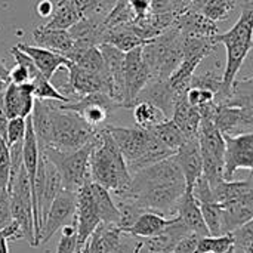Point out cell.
<instances>
[{"instance_id": "1", "label": "cell", "mask_w": 253, "mask_h": 253, "mask_svg": "<svg viewBox=\"0 0 253 253\" xmlns=\"http://www.w3.org/2000/svg\"><path fill=\"white\" fill-rule=\"evenodd\" d=\"M185 190V181L173 154L132 173L127 188L116 196L132 200L145 212L175 216Z\"/></svg>"}, {"instance_id": "2", "label": "cell", "mask_w": 253, "mask_h": 253, "mask_svg": "<svg viewBox=\"0 0 253 253\" xmlns=\"http://www.w3.org/2000/svg\"><path fill=\"white\" fill-rule=\"evenodd\" d=\"M89 175L90 181L114 194L125 191L130 182L126 162L105 126L98 129L93 136L89 154Z\"/></svg>"}, {"instance_id": "3", "label": "cell", "mask_w": 253, "mask_h": 253, "mask_svg": "<svg viewBox=\"0 0 253 253\" xmlns=\"http://www.w3.org/2000/svg\"><path fill=\"white\" fill-rule=\"evenodd\" d=\"M117 148L120 150L129 173H135L147 166H151L175 153L163 147L150 132L138 126H105Z\"/></svg>"}, {"instance_id": "4", "label": "cell", "mask_w": 253, "mask_h": 253, "mask_svg": "<svg viewBox=\"0 0 253 253\" xmlns=\"http://www.w3.org/2000/svg\"><path fill=\"white\" fill-rule=\"evenodd\" d=\"M216 42L222 43L227 49V62L222 70V90L227 98L233 82L237 79V74L252 50L253 46V3L246 0L242 9V15L237 22L228 31L218 34ZM224 98V99H225Z\"/></svg>"}, {"instance_id": "5", "label": "cell", "mask_w": 253, "mask_h": 253, "mask_svg": "<svg viewBox=\"0 0 253 253\" xmlns=\"http://www.w3.org/2000/svg\"><path fill=\"white\" fill-rule=\"evenodd\" d=\"M55 102L50 101V138L47 147L59 151H74L90 142L98 129L89 126L76 113L59 108Z\"/></svg>"}, {"instance_id": "6", "label": "cell", "mask_w": 253, "mask_h": 253, "mask_svg": "<svg viewBox=\"0 0 253 253\" xmlns=\"http://www.w3.org/2000/svg\"><path fill=\"white\" fill-rule=\"evenodd\" d=\"M142 58L151 79H168L182 61V34L172 25L142 46Z\"/></svg>"}, {"instance_id": "7", "label": "cell", "mask_w": 253, "mask_h": 253, "mask_svg": "<svg viewBox=\"0 0 253 253\" xmlns=\"http://www.w3.org/2000/svg\"><path fill=\"white\" fill-rule=\"evenodd\" d=\"M92 141L74 151H59L50 147L40 148L44 159L58 170L64 190L76 193L80 187L90 181L89 154L92 150Z\"/></svg>"}, {"instance_id": "8", "label": "cell", "mask_w": 253, "mask_h": 253, "mask_svg": "<svg viewBox=\"0 0 253 253\" xmlns=\"http://www.w3.org/2000/svg\"><path fill=\"white\" fill-rule=\"evenodd\" d=\"M10 216L12 221L19 227L24 239L28 240L30 246L34 248V222H33V200L27 172L24 165L10 185Z\"/></svg>"}, {"instance_id": "9", "label": "cell", "mask_w": 253, "mask_h": 253, "mask_svg": "<svg viewBox=\"0 0 253 253\" xmlns=\"http://www.w3.org/2000/svg\"><path fill=\"white\" fill-rule=\"evenodd\" d=\"M58 107L62 110L76 113L89 126L95 129H101L99 126H102L107 122L108 116L120 105L116 101H113L105 92H93V93L80 96L76 101L65 102L61 105L58 104Z\"/></svg>"}, {"instance_id": "10", "label": "cell", "mask_w": 253, "mask_h": 253, "mask_svg": "<svg viewBox=\"0 0 253 253\" xmlns=\"http://www.w3.org/2000/svg\"><path fill=\"white\" fill-rule=\"evenodd\" d=\"M151 80V73L142 58V46L125 53L123 67V108H132L138 93Z\"/></svg>"}, {"instance_id": "11", "label": "cell", "mask_w": 253, "mask_h": 253, "mask_svg": "<svg viewBox=\"0 0 253 253\" xmlns=\"http://www.w3.org/2000/svg\"><path fill=\"white\" fill-rule=\"evenodd\" d=\"M76 213V193L70 190H61L53 199L46 216L43 218L40 228L39 245H46L58 230L70 224Z\"/></svg>"}, {"instance_id": "12", "label": "cell", "mask_w": 253, "mask_h": 253, "mask_svg": "<svg viewBox=\"0 0 253 253\" xmlns=\"http://www.w3.org/2000/svg\"><path fill=\"white\" fill-rule=\"evenodd\" d=\"M224 179L233 181L237 170L253 169V132L237 136H224Z\"/></svg>"}, {"instance_id": "13", "label": "cell", "mask_w": 253, "mask_h": 253, "mask_svg": "<svg viewBox=\"0 0 253 253\" xmlns=\"http://www.w3.org/2000/svg\"><path fill=\"white\" fill-rule=\"evenodd\" d=\"M74 224L77 230L79 251L84 246L90 234L101 225V219L92 197L90 181H87L83 187L76 191V213Z\"/></svg>"}, {"instance_id": "14", "label": "cell", "mask_w": 253, "mask_h": 253, "mask_svg": "<svg viewBox=\"0 0 253 253\" xmlns=\"http://www.w3.org/2000/svg\"><path fill=\"white\" fill-rule=\"evenodd\" d=\"M212 122L224 136L251 133L253 132V107L240 108L216 104Z\"/></svg>"}, {"instance_id": "15", "label": "cell", "mask_w": 253, "mask_h": 253, "mask_svg": "<svg viewBox=\"0 0 253 253\" xmlns=\"http://www.w3.org/2000/svg\"><path fill=\"white\" fill-rule=\"evenodd\" d=\"M67 77H68V83L76 99L80 96L93 93V92H105L110 96L111 80L107 74L92 73L76 64H71L67 68Z\"/></svg>"}, {"instance_id": "16", "label": "cell", "mask_w": 253, "mask_h": 253, "mask_svg": "<svg viewBox=\"0 0 253 253\" xmlns=\"http://www.w3.org/2000/svg\"><path fill=\"white\" fill-rule=\"evenodd\" d=\"M173 27L178 28V31L182 36L187 37H199V39H212L219 34L218 24L206 18L197 10H193L190 7H185L181 10L173 24Z\"/></svg>"}, {"instance_id": "17", "label": "cell", "mask_w": 253, "mask_h": 253, "mask_svg": "<svg viewBox=\"0 0 253 253\" xmlns=\"http://www.w3.org/2000/svg\"><path fill=\"white\" fill-rule=\"evenodd\" d=\"M175 159L182 172L187 190H191L196 181L203 175V162H202L199 139L197 138L185 139L184 144L176 150Z\"/></svg>"}, {"instance_id": "18", "label": "cell", "mask_w": 253, "mask_h": 253, "mask_svg": "<svg viewBox=\"0 0 253 253\" xmlns=\"http://www.w3.org/2000/svg\"><path fill=\"white\" fill-rule=\"evenodd\" d=\"M221 208V234H231L242 225L253 219V193L237 200L219 205Z\"/></svg>"}, {"instance_id": "19", "label": "cell", "mask_w": 253, "mask_h": 253, "mask_svg": "<svg viewBox=\"0 0 253 253\" xmlns=\"http://www.w3.org/2000/svg\"><path fill=\"white\" fill-rule=\"evenodd\" d=\"M34 96H33V87L28 83L15 84L10 83L6 86L3 92V105L7 119L13 117H28L34 107Z\"/></svg>"}, {"instance_id": "20", "label": "cell", "mask_w": 253, "mask_h": 253, "mask_svg": "<svg viewBox=\"0 0 253 253\" xmlns=\"http://www.w3.org/2000/svg\"><path fill=\"white\" fill-rule=\"evenodd\" d=\"M16 47L21 49L24 53H27L30 56V59L37 67V70L47 80H50L56 74L58 70L68 68L71 65V61L68 58H65L64 55L52 52V50L40 47V46H30V44H25V43H18Z\"/></svg>"}, {"instance_id": "21", "label": "cell", "mask_w": 253, "mask_h": 253, "mask_svg": "<svg viewBox=\"0 0 253 253\" xmlns=\"http://www.w3.org/2000/svg\"><path fill=\"white\" fill-rule=\"evenodd\" d=\"M178 96H181V95H176L175 93V90L168 83V79H165V80L151 79L145 84V87L138 93V96L135 99V104L139 102V101L151 102L157 108H160L168 119H170L172 110H173V104H175V101H176Z\"/></svg>"}, {"instance_id": "22", "label": "cell", "mask_w": 253, "mask_h": 253, "mask_svg": "<svg viewBox=\"0 0 253 253\" xmlns=\"http://www.w3.org/2000/svg\"><path fill=\"white\" fill-rule=\"evenodd\" d=\"M83 18V6L80 0H59L52 10L47 22L40 25L47 30H68Z\"/></svg>"}, {"instance_id": "23", "label": "cell", "mask_w": 253, "mask_h": 253, "mask_svg": "<svg viewBox=\"0 0 253 253\" xmlns=\"http://www.w3.org/2000/svg\"><path fill=\"white\" fill-rule=\"evenodd\" d=\"M170 120L179 127V130L182 132L185 139L197 138V132H199L202 119H200L197 108L188 104L185 93L176 98V101L173 104Z\"/></svg>"}, {"instance_id": "24", "label": "cell", "mask_w": 253, "mask_h": 253, "mask_svg": "<svg viewBox=\"0 0 253 253\" xmlns=\"http://www.w3.org/2000/svg\"><path fill=\"white\" fill-rule=\"evenodd\" d=\"M175 216H178L191 233H194L197 236H209V231L206 228V224H205L202 212H200V206L196 202L191 190H185L184 196L181 197V200L176 206Z\"/></svg>"}, {"instance_id": "25", "label": "cell", "mask_w": 253, "mask_h": 253, "mask_svg": "<svg viewBox=\"0 0 253 253\" xmlns=\"http://www.w3.org/2000/svg\"><path fill=\"white\" fill-rule=\"evenodd\" d=\"M33 39L40 47L61 53L65 58L74 46V40L68 30H47L39 27L33 31Z\"/></svg>"}, {"instance_id": "26", "label": "cell", "mask_w": 253, "mask_h": 253, "mask_svg": "<svg viewBox=\"0 0 253 253\" xmlns=\"http://www.w3.org/2000/svg\"><path fill=\"white\" fill-rule=\"evenodd\" d=\"M150 40H144L141 39L127 24L123 25H117L113 28H108L102 33L101 36V42L99 43H107L111 44L114 47H117L122 52H129L135 47L144 46L147 44Z\"/></svg>"}, {"instance_id": "27", "label": "cell", "mask_w": 253, "mask_h": 253, "mask_svg": "<svg viewBox=\"0 0 253 253\" xmlns=\"http://www.w3.org/2000/svg\"><path fill=\"white\" fill-rule=\"evenodd\" d=\"M169 219H166V216L156 213V212H142L136 221L123 233H127L133 237L138 239H151L157 234H160L165 227L168 225Z\"/></svg>"}, {"instance_id": "28", "label": "cell", "mask_w": 253, "mask_h": 253, "mask_svg": "<svg viewBox=\"0 0 253 253\" xmlns=\"http://www.w3.org/2000/svg\"><path fill=\"white\" fill-rule=\"evenodd\" d=\"M90 191H92V197H93L101 224L117 227L119 219H120V213H119L116 203L113 202L110 191L105 190L104 187H101L99 184L93 182V181H90Z\"/></svg>"}, {"instance_id": "29", "label": "cell", "mask_w": 253, "mask_h": 253, "mask_svg": "<svg viewBox=\"0 0 253 253\" xmlns=\"http://www.w3.org/2000/svg\"><path fill=\"white\" fill-rule=\"evenodd\" d=\"M253 193L252 175L245 181H222L216 187L212 188L213 202L218 205H224L233 200H237L246 194Z\"/></svg>"}, {"instance_id": "30", "label": "cell", "mask_w": 253, "mask_h": 253, "mask_svg": "<svg viewBox=\"0 0 253 253\" xmlns=\"http://www.w3.org/2000/svg\"><path fill=\"white\" fill-rule=\"evenodd\" d=\"M193 10L200 12L213 22L225 21L236 9V0H191L187 6Z\"/></svg>"}, {"instance_id": "31", "label": "cell", "mask_w": 253, "mask_h": 253, "mask_svg": "<svg viewBox=\"0 0 253 253\" xmlns=\"http://www.w3.org/2000/svg\"><path fill=\"white\" fill-rule=\"evenodd\" d=\"M150 132L163 147H166L168 150H170L173 153H176V150L185 141V136L182 135L179 127L170 119H166L165 122L150 127Z\"/></svg>"}, {"instance_id": "32", "label": "cell", "mask_w": 253, "mask_h": 253, "mask_svg": "<svg viewBox=\"0 0 253 253\" xmlns=\"http://www.w3.org/2000/svg\"><path fill=\"white\" fill-rule=\"evenodd\" d=\"M132 108H133L135 123L138 127H142V129H150L168 119L160 108H157L154 104L147 102V101H139Z\"/></svg>"}, {"instance_id": "33", "label": "cell", "mask_w": 253, "mask_h": 253, "mask_svg": "<svg viewBox=\"0 0 253 253\" xmlns=\"http://www.w3.org/2000/svg\"><path fill=\"white\" fill-rule=\"evenodd\" d=\"M30 84L33 87V96L37 101H56V102H70L62 93L56 90V87L47 80L40 71L30 80Z\"/></svg>"}, {"instance_id": "34", "label": "cell", "mask_w": 253, "mask_h": 253, "mask_svg": "<svg viewBox=\"0 0 253 253\" xmlns=\"http://www.w3.org/2000/svg\"><path fill=\"white\" fill-rule=\"evenodd\" d=\"M233 234L222 236H202L197 243L196 253H227L233 251Z\"/></svg>"}, {"instance_id": "35", "label": "cell", "mask_w": 253, "mask_h": 253, "mask_svg": "<svg viewBox=\"0 0 253 253\" xmlns=\"http://www.w3.org/2000/svg\"><path fill=\"white\" fill-rule=\"evenodd\" d=\"M200 212L209 236H222L221 234V208L218 203H200Z\"/></svg>"}, {"instance_id": "36", "label": "cell", "mask_w": 253, "mask_h": 253, "mask_svg": "<svg viewBox=\"0 0 253 253\" xmlns=\"http://www.w3.org/2000/svg\"><path fill=\"white\" fill-rule=\"evenodd\" d=\"M56 253H79V240L74 219L61 228V239L56 248Z\"/></svg>"}, {"instance_id": "37", "label": "cell", "mask_w": 253, "mask_h": 253, "mask_svg": "<svg viewBox=\"0 0 253 253\" xmlns=\"http://www.w3.org/2000/svg\"><path fill=\"white\" fill-rule=\"evenodd\" d=\"M231 234L234 239V253H245L248 249L253 248V219L233 231Z\"/></svg>"}, {"instance_id": "38", "label": "cell", "mask_w": 253, "mask_h": 253, "mask_svg": "<svg viewBox=\"0 0 253 253\" xmlns=\"http://www.w3.org/2000/svg\"><path fill=\"white\" fill-rule=\"evenodd\" d=\"M25 127H27L25 119H22V117L9 119L7 127H6V144H7V147L24 139Z\"/></svg>"}, {"instance_id": "39", "label": "cell", "mask_w": 253, "mask_h": 253, "mask_svg": "<svg viewBox=\"0 0 253 253\" xmlns=\"http://www.w3.org/2000/svg\"><path fill=\"white\" fill-rule=\"evenodd\" d=\"M10 172V156L6 141L0 136V190H7Z\"/></svg>"}, {"instance_id": "40", "label": "cell", "mask_w": 253, "mask_h": 253, "mask_svg": "<svg viewBox=\"0 0 253 253\" xmlns=\"http://www.w3.org/2000/svg\"><path fill=\"white\" fill-rule=\"evenodd\" d=\"M202 236H197L194 233H188L187 236H184L173 248L172 253H196L197 249V243H199V239Z\"/></svg>"}, {"instance_id": "41", "label": "cell", "mask_w": 253, "mask_h": 253, "mask_svg": "<svg viewBox=\"0 0 253 253\" xmlns=\"http://www.w3.org/2000/svg\"><path fill=\"white\" fill-rule=\"evenodd\" d=\"M10 222V194L7 190H0V230L7 227Z\"/></svg>"}, {"instance_id": "42", "label": "cell", "mask_w": 253, "mask_h": 253, "mask_svg": "<svg viewBox=\"0 0 253 253\" xmlns=\"http://www.w3.org/2000/svg\"><path fill=\"white\" fill-rule=\"evenodd\" d=\"M127 4H129L130 10L133 12V16H135L133 21L142 18L150 10V0H127Z\"/></svg>"}, {"instance_id": "43", "label": "cell", "mask_w": 253, "mask_h": 253, "mask_svg": "<svg viewBox=\"0 0 253 253\" xmlns=\"http://www.w3.org/2000/svg\"><path fill=\"white\" fill-rule=\"evenodd\" d=\"M1 239H6V240H19V239H24L19 227L12 221L7 227L1 228L0 230V240Z\"/></svg>"}, {"instance_id": "44", "label": "cell", "mask_w": 253, "mask_h": 253, "mask_svg": "<svg viewBox=\"0 0 253 253\" xmlns=\"http://www.w3.org/2000/svg\"><path fill=\"white\" fill-rule=\"evenodd\" d=\"M52 10H53V4L49 0H42L36 6V12L42 18H49L52 15Z\"/></svg>"}, {"instance_id": "45", "label": "cell", "mask_w": 253, "mask_h": 253, "mask_svg": "<svg viewBox=\"0 0 253 253\" xmlns=\"http://www.w3.org/2000/svg\"><path fill=\"white\" fill-rule=\"evenodd\" d=\"M7 116L4 111V105H3V93L0 95V136L6 141V127H7Z\"/></svg>"}, {"instance_id": "46", "label": "cell", "mask_w": 253, "mask_h": 253, "mask_svg": "<svg viewBox=\"0 0 253 253\" xmlns=\"http://www.w3.org/2000/svg\"><path fill=\"white\" fill-rule=\"evenodd\" d=\"M9 70L6 68V65L3 64V61L0 59V95L4 92L6 86L9 84Z\"/></svg>"}, {"instance_id": "47", "label": "cell", "mask_w": 253, "mask_h": 253, "mask_svg": "<svg viewBox=\"0 0 253 253\" xmlns=\"http://www.w3.org/2000/svg\"><path fill=\"white\" fill-rule=\"evenodd\" d=\"M9 240L6 239H1L0 240V253H9V245H7Z\"/></svg>"}, {"instance_id": "48", "label": "cell", "mask_w": 253, "mask_h": 253, "mask_svg": "<svg viewBox=\"0 0 253 253\" xmlns=\"http://www.w3.org/2000/svg\"><path fill=\"white\" fill-rule=\"evenodd\" d=\"M142 243H144V239H142V240H141V242L138 243V246L135 248V251H133L132 253H141V248H142Z\"/></svg>"}, {"instance_id": "49", "label": "cell", "mask_w": 253, "mask_h": 253, "mask_svg": "<svg viewBox=\"0 0 253 253\" xmlns=\"http://www.w3.org/2000/svg\"><path fill=\"white\" fill-rule=\"evenodd\" d=\"M79 253H89V249H87V242L84 243V246L79 251Z\"/></svg>"}, {"instance_id": "50", "label": "cell", "mask_w": 253, "mask_h": 253, "mask_svg": "<svg viewBox=\"0 0 253 253\" xmlns=\"http://www.w3.org/2000/svg\"><path fill=\"white\" fill-rule=\"evenodd\" d=\"M190 3H191V0H181V4H182V7H184V9H185Z\"/></svg>"}, {"instance_id": "51", "label": "cell", "mask_w": 253, "mask_h": 253, "mask_svg": "<svg viewBox=\"0 0 253 253\" xmlns=\"http://www.w3.org/2000/svg\"><path fill=\"white\" fill-rule=\"evenodd\" d=\"M245 253H253V248H251V249H248V251H246V252Z\"/></svg>"}]
</instances>
